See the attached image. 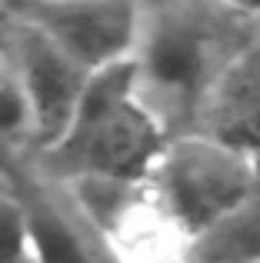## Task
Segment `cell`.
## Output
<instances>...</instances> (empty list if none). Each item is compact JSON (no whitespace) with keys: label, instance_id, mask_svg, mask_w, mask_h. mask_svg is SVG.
<instances>
[{"label":"cell","instance_id":"6da1fadb","mask_svg":"<svg viewBox=\"0 0 260 263\" xmlns=\"http://www.w3.org/2000/svg\"><path fill=\"white\" fill-rule=\"evenodd\" d=\"M257 44L260 7L194 0L140 7L134 90L170 140L197 134L227 73Z\"/></svg>","mask_w":260,"mask_h":263},{"label":"cell","instance_id":"7a4b0ae2","mask_svg":"<svg viewBox=\"0 0 260 263\" xmlns=\"http://www.w3.org/2000/svg\"><path fill=\"white\" fill-rule=\"evenodd\" d=\"M167 143L170 137L137 97L127 60L94 73L67 134L44 157L64 183H143Z\"/></svg>","mask_w":260,"mask_h":263},{"label":"cell","instance_id":"3957f363","mask_svg":"<svg viewBox=\"0 0 260 263\" xmlns=\"http://www.w3.org/2000/svg\"><path fill=\"white\" fill-rule=\"evenodd\" d=\"M147 183L200 250L257 200L260 163L207 134H187L163 147Z\"/></svg>","mask_w":260,"mask_h":263},{"label":"cell","instance_id":"277c9868","mask_svg":"<svg viewBox=\"0 0 260 263\" xmlns=\"http://www.w3.org/2000/svg\"><path fill=\"white\" fill-rule=\"evenodd\" d=\"M73 186V210L104 240L114 263H194L197 247L167 213L154 186L84 180Z\"/></svg>","mask_w":260,"mask_h":263},{"label":"cell","instance_id":"5b68a950","mask_svg":"<svg viewBox=\"0 0 260 263\" xmlns=\"http://www.w3.org/2000/svg\"><path fill=\"white\" fill-rule=\"evenodd\" d=\"M13 13L90 77L127 64L140 37V7L134 4H27Z\"/></svg>","mask_w":260,"mask_h":263},{"label":"cell","instance_id":"8992f818","mask_svg":"<svg viewBox=\"0 0 260 263\" xmlns=\"http://www.w3.org/2000/svg\"><path fill=\"white\" fill-rule=\"evenodd\" d=\"M7 60L17 70L20 84L27 90V100H30L33 143L47 154L67 134L80 100H84V90L90 84V73L80 70L64 50H57L37 27L20 20L17 13H13L10 27V57Z\"/></svg>","mask_w":260,"mask_h":263},{"label":"cell","instance_id":"52a82bcc","mask_svg":"<svg viewBox=\"0 0 260 263\" xmlns=\"http://www.w3.org/2000/svg\"><path fill=\"white\" fill-rule=\"evenodd\" d=\"M197 134H207L260 163V44L227 73Z\"/></svg>","mask_w":260,"mask_h":263},{"label":"cell","instance_id":"ba28073f","mask_svg":"<svg viewBox=\"0 0 260 263\" xmlns=\"http://www.w3.org/2000/svg\"><path fill=\"white\" fill-rule=\"evenodd\" d=\"M30 210V233H33V263H94L87 243L80 240L67 210L44 190V183L17 174Z\"/></svg>","mask_w":260,"mask_h":263},{"label":"cell","instance_id":"9c48e42d","mask_svg":"<svg viewBox=\"0 0 260 263\" xmlns=\"http://www.w3.org/2000/svg\"><path fill=\"white\" fill-rule=\"evenodd\" d=\"M0 263H33L30 210L17 170L0 167Z\"/></svg>","mask_w":260,"mask_h":263},{"label":"cell","instance_id":"30bf717a","mask_svg":"<svg viewBox=\"0 0 260 263\" xmlns=\"http://www.w3.org/2000/svg\"><path fill=\"white\" fill-rule=\"evenodd\" d=\"M33 143V110L10 60H0V154Z\"/></svg>","mask_w":260,"mask_h":263},{"label":"cell","instance_id":"8fae6325","mask_svg":"<svg viewBox=\"0 0 260 263\" xmlns=\"http://www.w3.org/2000/svg\"><path fill=\"white\" fill-rule=\"evenodd\" d=\"M247 263H260V257H257V260H247Z\"/></svg>","mask_w":260,"mask_h":263}]
</instances>
